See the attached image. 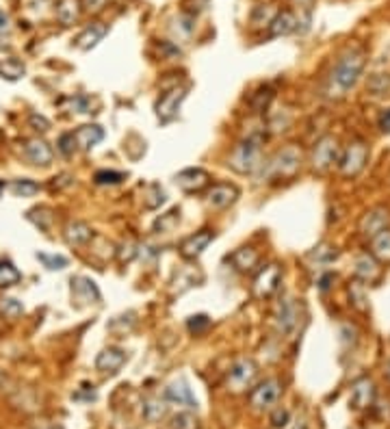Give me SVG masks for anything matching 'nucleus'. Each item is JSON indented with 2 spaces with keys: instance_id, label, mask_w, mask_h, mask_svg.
Wrapping results in <instances>:
<instances>
[{
  "instance_id": "1",
  "label": "nucleus",
  "mask_w": 390,
  "mask_h": 429,
  "mask_svg": "<svg viewBox=\"0 0 390 429\" xmlns=\"http://www.w3.org/2000/svg\"><path fill=\"white\" fill-rule=\"evenodd\" d=\"M365 66H367V54L362 48H349L345 54H341V59L336 61V66L327 76L325 96L332 100L345 98L355 87L360 76H362Z\"/></svg>"
},
{
  "instance_id": "2",
  "label": "nucleus",
  "mask_w": 390,
  "mask_h": 429,
  "mask_svg": "<svg viewBox=\"0 0 390 429\" xmlns=\"http://www.w3.org/2000/svg\"><path fill=\"white\" fill-rule=\"evenodd\" d=\"M262 141H264L262 132H252L243 141H238L228 156V167L236 171V174L258 176V171L267 163L262 156Z\"/></svg>"
},
{
  "instance_id": "3",
  "label": "nucleus",
  "mask_w": 390,
  "mask_h": 429,
  "mask_svg": "<svg viewBox=\"0 0 390 429\" xmlns=\"http://www.w3.org/2000/svg\"><path fill=\"white\" fill-rule=\"evenodd\" d=\"M302 169V150L297 146H286L272 161H267L256 178L264 180H293Z\"/></svg>"
},
{
  "instance_id": "4",
  "label": "nucleus",
  "mask_w": 390,
  "mask_h": 429,
  "mask_svg": "<svg viewBox=\"0 0 390 429\" xmlns=\"http://www.w3.org/2000/svg\"><path fill=\"white\" fill-rule=\"evenodd\" d=\"M341 143L334 135H325L321 137L315 148H312V156H310V167L317 174H327L329 169L334 165H339V158H341Z\"/></svg>"
},
{
  "instance_id": "5",
  "label": "nucleus",
  "mask_w": 390,
  "mask_h": 429,
  "mask_svg": "<svg viewBox=\"0 0 390 429\" xmlns=\"http://www.w3.org/2000/svg\"><path fill=\"white\" fill-rule=\"evenodd\" d=\"M367 161H369V146L362 139H353L341 152L339 171L345 178H355L360 171L367 167Z\"/></svg>"
},
{
  "instance_id": "6",
  "label": "nucleus",
  "mask_w": 390,
  "mask_h": 429,
  "mask_svg": "<svg viewBox=\"0 0 390 429\" xmlns=\"http://www.w3.org/2000/svg\"><path fill=\"white\" fill-rule=\"evenodd\" d=\"M258 378V364L252 358H238L226 375V388L230 392H245Z\"/></svg>"
},
{
  "instance_id": "7",
  "label": "nucleus",
  "mask_w": 390,
  "mask_h": 429,
  "mask_svg": "<svg viewBox=\"0 0 390 429\" xmlns=\"http://www.w3.org/2000/svg\"><path fill=\"white\" fill-rule=\"evenodd\" d=\"M187 94H189V87L187 85H176L169 92H165L157 104H154V111H157V118L161 124H169L178 118V111L183 106V102L187 100Z\"/></svg>"
},
{
  "instance_id": "8",
  "label": "nucleus",
  "mask_w": 390,
  "mask_h": 429,
  "mask_svg": "<svg viewBox=\"0 0 390 429\" xmlns=\"http://www.w3.org/2000/svg\"><path fill=\"white\" fill-rule=\"evenodd\" d=\"M282 397V382L272 378V380H264L258 386L252 388L250 392V406L256 412H264V410H272Z\"/></svg>"
},
{
  "instance_id": "9",
  "label": "nucleus",
  "mask_w": 390,
  "mask_h": 429,
  "mask_svg": "<svg viewBox=\"0 0 390 429\" xmlns=\"http://www.w3.org/2000/svg\"><path fill=\"white\" fill-rule=\"evenodd\" d=\"M70 295H72V304L76 308H87V306H96L102 301V293L98 289V284L87 278V275H76L70 282Z\"/></svg>"
},
{
  "instance_id": "10",
  "label": "nucleus",
  "mask_w": 390,
  "mask_h": 429,
  "mask_svg": "<svg viewBox=\"0 0 390 429\" xmlns=\"http://www.w3.org/2000/svg\"><path fill=\"white\" fill-rule=\"evenodd\" d=\"M280 284H282V267L272 263V265H267V267H260L256 278H254V295L258 299H269V297H274L280 289Z\"/></svg>"
},
{
  "instance_id": "11",
  "label": "nucleus",
  "mask_w": 390,
  "mask_h": 429,
  "mask_svg": "<svg viewBox=\"0 0 390 429\" xmlns=\"http://www.w3.org/2000/svg\"><path fill=\"white\" fill-rule=\"evenodd\" d=\"M276 330L282 336H288L297 330L299 319H302V304H297V299L284 297L278 308H276Z\"/></svg>"
},
{
  "instance_id": "12",
  "label": "nucleus",
  "mask_w": 390,
  "mask_h": 429,
  "mask_svg": "<svg viewBox=\"0 0 390 429\" xmlns=\"http://www.w3.org/2000/svg\"><path fill=\"white\" fill-rule=\"evenodd\" d=\"M173 182L180 191H185V193H200L211 185V174L202 167H187L183 171H178V174L173 176Z\"/></svg>"
},
{
  "instance_id": "13",
  "label": "nucleus",
  "mask_w": 390,
  "mask_h": 429,
  "mask_svg": "<svg viewBox=\"0 0 390 429\" xmlns=\"http://www.w3.org/2000/svg\"><path fill=\"white\" fill-rule=\"evenodd\" d=\"M390 225V215H388V209L384 206H375L371 211H367L360 219V235H362L367 241H371L373 237H377L379 232L388 230Z\"/></svg>"
},
{
  "instance_id": "14",
  "label": "nucleus",
  "mask_w": 390,
  "mask_h": 429,
  "mask_svg": "<svg viewBox=\"0 0 390 429\" xmlns=\"http://www.w3.org/2000/svg\"><path fill=\"white\" fill-rule=\"evenodd\" d=\"M241 197V191H238L236 185H228V182H217L211 189L206 191V204L215 209V211H226L232 204H236V199Z\"/></svg>"
},
{
  "instance_id": "15",
  "label": "nucleus",
  "mask_w": 390,
  "mask_h": 429,
  "mask_svg": "<svg viewBox=\"0 0 390 429\" xmlns=\"http://www.w3.org/2000/svg\"><path fill=\"white\" fill-rule=\"evenodd\" d=\"M213 239H215V232L208 230V228H204V230H200L195 235H189L183 243H180L178 251L185 261H195L204 254V249L213 243Z\"/></svg>"
},
{
  "instance_id": "16",
  "label": "nucleus",
  "mask_w": 390,
  "mask_h": 429,
  "mask_svg": "<svg viewBox=\"0 0 390 429\" xmlns=\"http://www.w3.org/2000/svg\"><path fill=\"white\" fill-rule=\"evenodd\" d=\"M353 278L365 282V284H373L382 278V263L375 259L373 254H360L355 256L353 261Z\"/></svg>"
},
{
  "instance_id": "17",
  "label": "nucleus",
  "mask_w": 390,
  "mask_h": 429,
  "mask_svg": "<svg viewBox=\"0 0 390 429\" xmlns=\"http://www.w3.org/2000/svg\"><path fill=\"white\" fill-rule=\"evenodd\" d=\"M165 399L167 404H173V406H180V408H187V410H193L197 406L195 397L191 392V386L187 380H173L167 388H165Z\"/></svg>"
},
{
  "instance_id": "18",
  "label": "nucleus",
  "mask_w": 390,
  "mask_h": 429,
  "mask_svg": "<svg viewBox=\"0 0 390 429\" xmlns=\"http://www.w3.org/2000/svg\"><path fill=\"white\" fill-rule=\"evenodd\" d=\"M24 156L31 165H37V167H48L54 158V152L50 148V143L35 137V139H28L24 143Z\"/></svg>"
},
{
  "instance_id": "19",
  "label": "nucleus",
  "mask_w": 390,
  "mask_h": 429,
  "mask_svg": "<svg viewBox=\"0 0 390 429\" xmlns=\"http://www.w3.org/2000/svg\"><path fill=\"white\" fill-rule=\"evenodd\" d=\"M126 364V352L119 347H104L96 356V368L104 375H115Z\"/></svg>"
},
{
  "instance_id": "20",
  "label": "nucleus",
  "mask_w": 390,
  "mask_h": 429,
  "mask_svg": "<svg viewBox=\"0 0 390 429\" xmlns=\"http://www.w3.org/2000/svg\"><path fill=\"white\" fill-rule=\"evenodd\" d=\"M230 263L232 267L238 271V273H254L258 271V265H260V254L258 249L245 245V247H238L230 254Z\"/></svg>"
},
{
  "instance_id": "21",
  "label": "nucleus",
  "mask_w": 390,
  "mask_h": 429,
  "mask_svg": "<svg viewBox=\"0 0 390 429\" xmlns=\"http://www.w3.org/2000/svg\"><path fill=\"white\" fill-rule=\"evenodd\" d=\"M351 406L355 410H367L373 406L375 402V384L369 378H360L358 382H353L351 386Z\"/></svg>"
},
{
  "instance_id": "22",
  "label": "nucleus",
  "mask_w": 390,
  "mask_h": 429,
  "mask_svg": "<svg viewBox=\"0 0 390 429\" xmlns=\"http://www.w3.org/2000/svg\"><path fill=\"white\" fill-rule=\"evenodd\" d=\"M72 135H74V141H76V148L83 150V152H89L92 148H96L98 143L104 139V130H102V126H98V124L78 126Z\"/></svg>"
},
{
  "instance_id": "23",
  "label": "nucleus",
  "mask_w": 390,
  "mask_h": 429,
  "mask_svg": "<svg viewBox=\"0 0 390 429\" xmlns=\"http://www.w3.org/2000/svg\"><path fill=\"white\" fill-rule=\"evenodd\" d=\"M26 74V66L18 59V56L0 44V76L7 80H20Z\"/></svg>"
},
{
  "instance_id": "24",
  "label": "nucleus",
  "mask_w": 390,
  "mask_h": 429,
  "mask_svg": "<svg viewBox=\"0 0 390 429\" xmlns=\"http://www.w3.org/2000/svg\"><path fill=\"white\" fill-rule=\"evenodd\" d=\"M63 239L72 247H83L87 243H92L94 230H92V225L85 223V221H70L63 230Z\"/></svg>"
},
{
  "instance_id": "25",
  "label": "nucleus",
  "mask_w": 390,
  "mask_h": 429,
  "mask_svg": "<svg viewBox=\"0 0 390 429\" xmlns=\"http://www.w3.org/2000/svg\"><path fill=\"white\" fill-rule=\"evenodd\" d=\"M109 33V26L104 22H94V24H89L85 31L76 37V48L78 50H92L96 48Z\"/></svg>"
},
{
  "instance_id": "26",
  "label": "nucleus",
  "mask_w": 390,
  "mask_h": 429,
  "mask_svg": "<svg viewBox=\"0 0 390 429\" xmlns=\"http://www.w3.org/2000/svg\"><path fill=\"white\" fill-rule=\"evenodd\" d=\"M299 28V20L295 18L293 11H278L274 22L269 24V37H284L291 35Z\"/></svg>"
},
{
  "instance_id": "27",
  "label": "nucleus",
  "mask_w": 390,
  "mask_h": 429,
  "mask_svg": "<svg viewBox=\"0 0 390 429\" xmlns=\"http://www.w3.org/2000/svg\"><path fill=\"white\" fill-rule=\"evenodd\" d=\"M80 11H83L80 0H56L54 5V15L59 24L63 26H74L80 18Z\"/></svg>"
},
{
  "instance_id": "28",
  "label": "nucleus",
  "mask_w": 390,
  "mask_h": 429,
  "mask_svg": "<svg viewBox=\"0 0 390 429\" xmlns=\"http://www.w3.org/2000/svg\"><path fill=\"white\" fill-rule=\"evenodd\" d=\"M167 410H169V406H167V399L165 397L163 399L161 397H145L143 404H141V414L150 423L161 421L167 414Z\"/></svg>"
},
{
  "instance_id": "29",
  "label": "nucleus",
  "mask_w": 390,
  "mask_h": 429,
  "mask_svg": "<svg viewBox=\"0 0 390 429\" xmlns=\"http://www.w3.org/2000/svg\"><path fill=\"white\" fill-rule=\"evenodd\" d=\"M347 293H349V301L355 310L360 312H367L369 310V291H367V284L360 282V280H349L347 286Z\"/></svg>"
},
{
  "instance_id": "30",
  "label": "nucleus",
  "mask_w": 390,
  "mask_h": 429,
  "mask_svg": "<svg viewBox=\"0 0 390 429\" xmlns=\"http://www.w3.org/2000/svg\"><path fill=\"white\" fill-rule=\"evenodd\" d=\"M371 254L382 263V265H390V228L384 232H379L377 237H373L371 241Z\"/></svg>"
},
{
  "instance_id": "31",
  "label": "nucleus",
  "mask_w": 390,
  "mask_h": 429,
  "mask_svg": "<svg viewBox=\"0 0 390 429\" xmlns=\"http://www.w3.org/2000/svg\"><path fill=\"white\" fill-rule=\"evenodd\" d=\"M165 202H167V193L163 191L161 185L152 182V185L145 189V193H143V204H145L147 211H157V209H161Z\"/></svg>"
},
{
  "instance_id": "32",
  "label": "nucleus",
  "mask_w": 390,
  "mask_h": 429,
  "mask_svg": "<svg viewBox=\"0 0 390 429\" xmlns=\"http://www.w3.org/2000/svg\"><path fill=\"white\" fill-rule=\"evenodd\" d=\"M22 280V273L18 271V267L5 259H0V289H9V286L18 284Z\"/></svg>"
},
{
  "instance_id": "33",
  "label": "nucleus",
  "mask_w": 390,
  "mask_h": 429,
  "mask_svg": "<svg viewBox=\"0 0 390 429\" xmlns=\"http://www.w3.org/2000/svg\"><path fill=\"white\" fill-rule=\"evenodd\" d=\"M274 96H276V92H274V87H260L252 98H250V106L254 108V113H264L267 108H269V104H272V100H274Z\"/></svg>"
},
{
  "instance_id": "34",
  "label": "nucleus",
  "mask_w": 390,
  "mask_h": 429,
  "mask_svg": "<svg viewBox=\"0 0 390 429\" xmlns=\"http://www.w3.org/2000/svg\"><path fill=\"white\" fill-rule=\"evenodd\" d=\"M171 429H200V418L195 416L193 410H183V412H178L173 414L171 423H169Z\"/></svg>"
},
{
  "instance_id": "35",
  "label": "nucleus",
  "mask_w": 390,
  "mask_h": 429,
  "mask_svg": "<svg viewBox=\"0 0 390 429\" xmlns=\"http://www.w3.org/2000/svg\"><path fill=\"white\" fill-rule=\"evenodd\" d=\"M278 15V11L272 7V5H258L254 11H252V26L254 28H260V26H267L274 22V18Z\"/></svg>"
},
{
  "instance_id": "36",
  "label": "nucleus",
  "mask_w": 390,
  "mask_h": 429,
  "mask_svg": "<svg viewBox=\"0 0 390 429\" xmlns=\"http://www.w3.org/2000/svg\"><path fill=\"white\" fill-rule=\"evenodd\" d=\"M37 261L48 269V271H61L70 265V261L61 254H46V251H37Z\"/></svg>"
},
{
  "instance_id": "37",
  "label": "nucleus",
  "mask_w": 390,
  "mask_h": 429,
  "mask_svg": "<svg viewBox=\"0 0 390 429\" xmlns=\"http://www.w3.org/2000/svg\"><path fill=\"white\" fill-rule=\"evenodd\" d=\"M367 89L371 96H386L390 92V74H373L367 80Z\"/></svg>"
},
{
  "instance_id": "38",
  "label": "nucleus",
  "mask_w": 390,
  "mask_h": 429,
  "mask_svg": "<svg viewBox=\"0 0 390 429\" xmlns=\"http://www.w3.org/2000/svg\"><path fill=\"white\" fill-rule=\"evenodd\" d=\"M126 180V174L124 171H115V169H100L94 174V182L100 185V187H106V185H122Z\"/></svg>"
},
{
  "instance_id": "39",
  "label": "nucleus",
  "mask_w": 390,
  "mask_h": 429,
  "mask_svg": "<svg viewBox=\"0 0 390 429\" xmlns=\"http://www.w3.org/2000/svg\"><path fill=\"white\" fill-rule=\"evenodd\" d=\"M22 312H24L22 301H18L16 297H0V317L13 321V319L20 317Z\"/></svg>"
},
{
  "instance_id": "40",
  "label": "nucleus",
  "mask_w": 390,
  "mask_h": 429,
  "mask_svg": "<svg viewBox=\"0 0 390 429\" xmlns=\"http://www.w3.org/2000/svg\"><path fill=\"white\" fill-rule=\"evenodd\" d=\"M308 259H310V261H317V263H321V265H327V263H332V261L339 259V249L332 247V245H327V243H323V245L315 247V249L308 254Z\"/></svg>"
},
{
  "instance_id": "41",
  "label": "nucleus",
  "mask_w": 390,
  "mask_h": 429,
  "mask_svg": "<svg viewBox=\"0 0 390 429\" xmlns=\"http://www.w3.org/2000/svg\"><path fill=\"white\" fill-rule=\"evenodd\" d=\"M11 193L16 197H33L35 193H39V185L35 180H28V178H22V180H13L9 185Z\"/></svg>"
},
{
  "instance_id": "42",
  "label": "nucleus",
  "mask_w": 390,
  "mask_h": 429,
  "mask_svg": "<svg viewBox=\"0 0 390 429\" xmlns=\"http://www.w3.org/2000/svg\"><path fill=\"white\" fill-rule=\"evenodd\" d=\"M26 219L33 221L37 228H42V230H48L50 223H52V211L46 209V206H37V209H33V211L26 213Z\"/></svg>"
},
{
  "instance_id": "43",
  "label": "nucleus",
  "mask_w": 390,
  "mask_h": 429,
  "mask_svg": "<svg viewBox=\"0 0 390 429\" xmlns=\"http://www.w3.org/2000/svg\"><path fill=\"white\" fill-rule=\"evenodd\" d=\"M178 223H180V211L173 209V211L161 215V217L154 221V230H157V232H171Z\"/></svg>"
},
{
  "instance_id": "44",
  "label": "nucleus",
  "mask_w": 390,
  "mask_h": 429,
  "mask_svg": "<svg viewBox=\"0 0 390 429\" xmlns=\"http://www.w3.org/2000/svg\"><path fill=\"white\" fill-rule=\"evenodd\" d=\"M208 328H211V319H208L206 314H195V317H189V321H187V330H189L193 336L204 334Z\"/></svg>"
},
{
  "instance_id": "45",
  "label": "nucleus",
  "mask_w": 390,
  "mask_h": 429,
  "mask_svg": "<svg viewBox=\"0 0 390 429\" xmlns=\"http://www.w3.org/2000/svg\"><path fill=\"white\" fill-rule=\"evenodd\" d=\"M59 152H61L63 156H72L78 148H76V141H74V135L72 132H66L59 137V143H56Z\"/></svg>"
},
{
  "instance_id": "46",
  "label": "nucleus",
  "mask_w": 390,
  "mask_h": 429,
  "mask_svg": "<svg viewBox=\"0 0 390 429\" xmlns=\"http://www.w3.org/2000/svg\"><path fill=\"white\" fill-rule=\"evenodd\" d=\"M137 247H139V243H135V241H126V243L119 245V249H117L119 261H122V263L135 261L137 259Z\"/></svg>"
},
{
  "instance_id": "47",
  "label": "nucleus",
  "mask_w": 390,
  "mask_h": 429,
  "mask_svg": "<svg viewBox=\"0 0 390 429\" xmlns=\"http://www.w3.org/2000/svg\"><path fill=\"white\" fill-rule=\"evenodd\" d=\"M106 3H109V0H80L83 11L92 13V15H98L100 11H104Z\"/></svg>"
},
{
  "instance_id": "48",
  "label": "nucleus",
  "mask_w": 390,
  "mask_h": 429,
  "mask_svg": "<svg viewBox=\"0 0 390 429\" xmlns=\"http://www.w3.org/2000/svg\"><path fill=\"white\" fill-rule=\"evenodd\" d=\"M272 423H274L276 429H284V427L291 423V414H288V410H284V408L274 410V414H272Z\"/></svg>"
},
{
  "instance_id": "49",
  "label": "nucleus",
  "mask_w": 390,
  "mask_h": 429,
  "mask_svg": "<svg viewBox=\"0 0 390 429\" xmlns=\"http://www.w3.org/2000/svg\"><path fill=\"white\" fill-rule=\"evenodd\" d=\"M28 124H31L33 130H37V132H46L50 128V122L44 116H37V113H33V116L28 118Z\"/></svg>"
},
{
  "instance_id": "50",
  "label": "nucleus",
  "mask_w": 390,
  "mask_h": 429,
  "mask_svg": "<svg viewBox=\"0 0 390 429\" xmlns=\"http://www.w3.org/2000/svg\"><path fill=\"white\" fill-rule=\"evenodd\" d=\"M74 185V178L70 174H61V176H54L52 182H50V189L52 191H59V189H63V187H72Z\"/></svg>"
},
{
  "instance_id": "51",
  "label": "nucleus",
  "mask_w": 390,
  "mask_h": 429,
  "mask_svg": "<svg viewBox=\"0 0 390 429\" xmlns=\"http://www.w3.org/2000/svg\"><path fill=\"white\" fill-rule=\"evenodd\" d=\"M377 126H379V130H382V132L390 135V108H384V111L379 113Z\"/></svg>"
},
{
  "instance_id": "52",
  "label": "nucleus",
  "mask_w": 390,
  "mask_h": 429,
  "mask_svg": "<svg viewBox=\"0 0 390 429\" xmlns=\"http://www.w3.org/2000/svg\"><path fill=\"white\" fill-rule=\"evenodd\" d=\"M9 33H11V18L5 11H0V37Z\"/></svg>"
},
{
  "instance_id": "53",
  "label": "nucleus",
  "mask_w": 390,
  "mask_h": 429,
  "mask_svg": "<svg viewBox=\"0 0 390 429\" xmlns=\"http://www.w3.org/2000/svg\"><path fill=\"white\" fill-rule=\"evenodd\" d=\"M72 106H74L78 113H92V111H89V100H87L85 96L72 98Z\"/></svg>"
},
{
  "instance_id": "54",
  "label": "nucleus",
  "mask_w": 390,
  "mask_h": 429,
  "mask_svg": "<svg viewBox=\"0 0 390 429\" xmlns=\"http://www.w3.org/2000/svg\"><path fill=\"white\" fill-rule=\"evenodd\" d=\"M299 3H302V5H310V3H312V0H299Z\"/></svg>"
},
{
  "instance_id": "55",
  "label": "nucleus",
  "mask_w": 390,
  "mask_h": 429,
  "mask_svg": "<svg viewBox=\"0 0 390 429\" xmlns=\"http://www.w3.org/2000/svg\"><path fill=\"white\" fill-rule=\"evenodd\" d=\"M42 429H61V427H42Z\"/></svg>"
},
{
  "instance_id": "56",
  "label": "nucleus",
  "mask_w": 390,
  "mask_h": 429,
  "mask_svg": "<svg viewBox=\"0 0 390 429\" xmlns=\"http://www.w3.org/2000/svg\"><path fill=\"white\" fill-rule=\"evenodd\" d=\"M0 189H5V182H0Z\"/></svg>"
},
{
  "instance_id": "57",
  "label": "nucleus",
  "mask_w": 390,
  "mask_h": 429,
  "mask_svg": "<svg viewBox=\"0 0 390 429\" xmlns=\"http://www.w3.org/2000/svg\"><path fill=\"white\" fill-rule=\"evenodd\" d=\"M0 382H3V373H0Z\"/></svg>"
}]
</instances>
